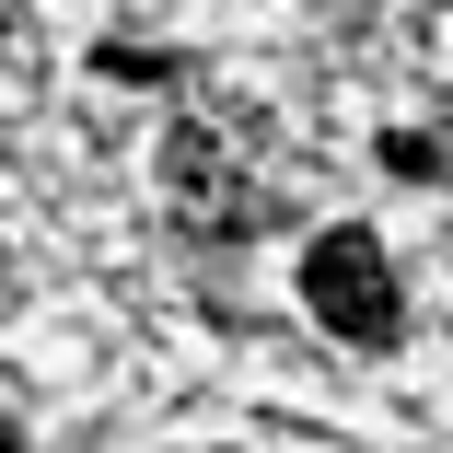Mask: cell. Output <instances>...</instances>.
I'll return each instance as SVG.
<instances>
[{
  "mask_svg": "<svg viewBox=\"0 0 453 453\" xmlns=\"http://www.w3.org/2000/svg\"><path fill=\"white\" fill-rule=\"evenodd\" d=\"M303 303H314V326L349 337V349H395V326H407L395 267H384L372 233H314V244H303Z\"/></svg>",
  "mask_w": 453,
  "mask_h": 453,
  "instance_id": "cell-1",
  "label": "cell"
},
{
  "mask_svg": "<svg viewBox=\"0 0 453 453\" xmlns=\"http://www.w3.org/2000/svg\"><path fill=\"white\" fill-rule=\"evenodd\" d=\"M163 198H174V233H198V244H233V233L256 221V187H244L233 140L198 128V117L163 128Z\"/></svg>",
  "mask_w": 453,
  "mask_h": 453,
  "instance_id": "cell-2",
  "label": "cell"
},
{
  "mask_svg": "<svg viewBox=\"0 0 453 453\" xmlns=\"http://www.w3.org/2000/svg\"><path fill=\"white\" fill-rule=\"evenodd\" d=\"M0 453H12V418H0Z\"/></svg>",
  "mask_w": 453,
  "mask_h": 453,
  "instance_id": "cell-3",
  "label": "cell"
}]
</instances>
